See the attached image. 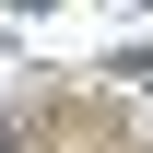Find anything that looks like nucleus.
Wrapping results in <instances>:
<instances>
[{
	"label": "nucleus",
	"mask_w": 153,
	"mask_h": 153,
	"mask_svg": "<svg viewBox=\"0 0 153 153\" xmlns=\"http://www.w3.org/2000/svg\"><path fill=\"white\" fill-rule=\"evenodd\" d=\"M0 153H12V130H0Z\"/></svg>",
	"instance_id": "obj_1"
}]
</instances>
